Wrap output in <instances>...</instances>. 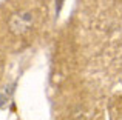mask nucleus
I'll use <instances>...</instances> for the list:
<instances>
[{
    "label": "nucleus",
    "instance_id": "nucleus-1",
    "mask_svg": "<svg viewBox=\"0 0 122 120\" xmlns=\"http://www.w3.org/2000/svg\"><path fill=\"white\" fill-rule=\"evenodd\" d=\"M34 18L31 12H15L9 18V31L15 36H23L33 28Z\"/></svg>",
    "mask_w": 122,
    "mask_h": 120
},
{
    "label": "nucleus",
    "instance_id": "nucleus-2",
    "mask_svg": "<svg viewBox=\"0 0 122 120\" xmlns=\"http://www.w3.org/2000/svg\"><path fill=\"white\" fill-rule=\"evenodd\" d=\"M5 100H6V99H5V97H3V96H2V94H0V106H2V105H3V103H5Z\"/></svg>",
    "mask_w": 122,
    "mask_h": 120
}]
</instances>
